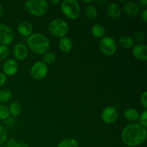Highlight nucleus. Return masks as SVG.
Here are the masks:
<instances>
[{
  "label": "nucleus",
  "instance_id": "nucleus-1",
  "mask_svg": "<svg viewBox=\"0 0 147 147\" xmlns=\"http://www.w3.org/2000/svg\"><path fill=\"white\" fill-rule=\"evenodd\" d=\"M146 128L139 123H134L123 129L121 137L126 146L134 147L142 144L146 141Z\"/></svg>",
  "mask_w": 147,
  "mask_h": 147
},
{
  "label": "nucleus",
  "instance_id": "nucleus-2",
  "mask_svg": "<svg viewBox=\"0 0 147 147\" xmlns=\"http://www.w3.org/2000/svg\"><path fill=\"white\" fill-rule=\"evenodd\" d=\"M28 47L33 53L38 55H45L48 53L50 43L48 38L42 33H33L27 39Z\"/></svg>",
  "mask_w": 147,
  "mask_h": 147
},
{
  "label": "nucleus",
  "instance_id": "nucleus-3",
  "mask_svg": "<svg viewBox=\"0 0 147 147\" xmlns=\"http://www.w3.org/2000/svg\"><path fill=\"white\" fill-rule=\"evenodd\" d=\"M24 8L30 14L41 17L47 12L49 4L45 0H30L24 3Z\"/></svg>",
  "mask_w": 147,
  "mask_h": 147
},
{
  "label": "nucleus",
  "instance_id": "nucleus-4",
  "mask_svg": "<svg viewBox=\"0 0 147 147\" xmlns=\"http://www.w3.org/2000/svg\"><path fill=\"white\" fill-rule=\"evenodd\" d=\"M61 10L65 16L72 20H77L80 14V6L76 0H64L62 1Z\"/></svg>",
  "mask_w": 147,
  "mask_h": 147
},
{
  "label": "nucleus",
  "instance_id": "nucleus-5",
  "mask_svg": "<svg viewBox=\"0 0 147 147\" xmlns=\"http://www.w3.org/2000/svg\"><path fill=\"white\" fill-rule=\"evenodd\" d=\"M49 32L57 37H65L69 30L68 24L62 19H55L50 22L48 26Z\"/></svg>",
  "mask_w": 147,
  "mask_h": 147
},
{
  "label": "nucleus",
  "instance_id": "nucleus-6",
  "mask_svg": "<svg viewBox=\"0 0 147 147\" xmlns=\"http://www.w3.org/2000/svg\"><path fill=\"white\" fill-rule=\"evenodd\" d=\"M99 49L105 55L112 56L116 53L117 44L111 37H104L99 42Z\"/></svg>",
  "mask_w": 147,
  "mask_h": 147
},
{
  "label": "nucleus",
  "instance_id": "nucleus-7",
  "mask_svg": "<svg viewBox=\"0 0 147 147\" xmlns=\"http://www.w3.org/2000/svg\"><path fill=\"white\" fill-rule=\"evenodd\" d=\"M48 67L42 61H37L33 64L30 69V75L35 80H42L47 76Z\"/></svg>",
  "mask_w": 147,
  "mask_h": 147
},
{
  "label": "nucleus",
  "instance_id": "nucleus-8",
  "mask_svg": "<svg viewBox=\"0 0 147 147\" xmlns=\"http://www.w3.org/2000/svg\"><path fill=\"white\" fill-rule=\"evenodd\" d=\"M14 39L13 30L5 24H0V44L7 46L11 44Z\"/></svg>",
  "mask_w": 147,
  "mask_h": 147
},
{
  "label": "nucleus",
  "instance_id": "nucleus-9",
  "mask_svg": "<svg viewBox=\"0 0 147 147\" xmlns=\"http://www.w3.org/2000/svg\"><path fill=\"white\" fill-rule=\"evenodd\" d=\"M101 118L103 121L106 123H113L117 121L119 118V113L116 108L108 106L105 108L101 113Z\"/></svg>",
  "mask_w": 147,
  "mask_h": 147
},
{
  "label": "nucleus",
  "instance_id": "nucleus-10",
  "mask_svg": "<svg viewBox=\"0 0 147 147\" xmlns=\"http://www.w3.org/2000/svg\"><path fill=\"white\" fill-rule=\"evenodd\" d=\"M18 64L14 59H8L4 62L2 66L4 74L8 76H13L18 71Z\"/></svg>",
  "mask_w": 147,
  "mask_h": 147
},
{
  "label": "nucleus",
  "instance_id": "nucleus-11",
  "mask_svg": "<svg viewBox=\"0 0 147 147\" xmlns=\"http://www.w3.org/2000/svg\"><path fill=\"white\" fill-rule=\"evenodd\" d=\"M133 55L137 60L146 61L147 60V46L144 43H139L133 47Z\"/></svg>",
  "mask_w": 147,
  "mask_h": 147
},
{
  "label": "nucleus",
  "instance_id": "nucleus-12",
  "mask_svg": "<svg viewBox=\"0 0 147 147\" xmlns=\"http://www.w3.org/2000/svg\"><path fill=\"white\" fill-rule=\"evenodd\" d=\"M123 11L126 15L131 17H134L139 14L140 11V7L136 2L127 1L123 6Z\"/></svg>",
  "mask_w": 147,
  "mask_h": 147
},
{
  "label": "nucleus",
  "instance_id": "nucleus-13",
  "mask_svg": "<svg viewBox=\"0 0 147 147\" xmlns=\"http://www.w3.org/2000/svg\"><path fill=\"white\" fill-rule=\"evenodd\" d=\"M13 54L17 60H24L28 56V49L25 45L22 43H18L14 46L13 49Z\"/></svg>",
  "mask_w": 147,
  "mask_h": 147
},
{
  "label": "nucleus",
  "instance_id": "nucleus-14",
  "mask_svg": "<svg viewBox=\"0 0 147 147\" xmlns=\"http://www.w3.org/2000/svg\"><path fill=\"white\" fill-rule=\"evenodd\" d=\"M106 13L110 18L113 20H116L121 17V9L120 7L116 3H111L107 6L106 8Z\"/></svg>",
  "mask_w": 147,
  "mask_h": 147
},
{
  "label": "nucleus",
  "instance_id": "nucleus-15",
  "mask_svg": "<svg viewBox=\"0 0 147 147\" xmlns=\"http://www.w3.org/2000/svg\"><path fill=\"white\" fill-rule=\"evenodd\" d=\"M18 32L24 37H30L33 32V27L29 22L24 21L20 22L17 27Z\"/></svg>",
  "mask_w": 147,
  "mask_h": 147
},
{
  "label": "nucleus",
  "instance_id": "nucleus-16",
  "mask_svg": "<svg viewBox=\"0 0 147 147\" xmlns=\"http://www.w3.org/2000/svg\"><path fill=\"white\" fill-rule=\"evenodd\" d=\"M58 46L63 53H69L73 49V42L69 37H63L59 40Z\"/></svg>",
  "mask_w": 147,
  "mask_h": 147
},
{
  "label": "nucleus",
  "instance_id": "nucleus-17",
  "mask_svg": "<svg viewBox=\"0 0 147 147\" xmlns=\"http://www.w3.org/2000/svg\"><path fill=\"white\" fill-rule=\"evenodd\" d=\"M125 119L131 122H134L139 119V113L134 108H128L125 110L124 113Z\"/></svg>",
  "mask_w": 147,
  "mask_h": 147
},
{
  "label": "nucleus",
  "instance_id": "nucleus-18",
  "mask_svg": "<svg viewBox=\"0 0 147 147\" xmlns=\"http://www.w3.org/2000/svg\"><path fill=\"white\" fill-rule=\"evenodd\" d=\"M119 44L123 49H130L134 46V40L130 36H123L119 40Z\"/></svg>",
  "mask_w": 147,
  "mask_h": 147
},
{
  "label": "nucleus",
  "instance_id": "nucleus-19",
  "mask_svg": "<svg viewBox=\"0 0 147 147\" xmlns=\"http://www.w3.org/2000/svg\"><path fill=\"white\" fill-rule=\"evenodd\" d=\"M92 34L96 38H103L106 35V29L101 24H94L91 28Z\"/></svg>",
  "mask_w": 147,
  "mask_h": 147
},
{
  "label": "nucleus",
  "instance_id": "nucleus-20",
  "mask_svg": "<svg viewBox=\"0 0 147 147\" xmlns=\"http://www.w3.org/2000/svg\"><path fill=\"white\" fill-rule=\"evenodd\" d=\"M85 13H86V17L90 20H96L98 16L97 9L96 8L95 6L92 5V4H88L86 7Z\"/></svg>",
  "mask_w": 147,
  "mask_h": 147
},
{
  "label": "nucleus",
  "instance_id": "nucleus-21",
  "mask_svg": "<svg viewBox=\"0 0 147 147\" xmlns=\"http://www.w3.org/2000/svg\"><path fill=\"white\" fill-rule=\"evenodd\" d=\"M22 107L20 103L17 101H14L9 105V111L10 114L12 115L14 117H17L21 113Z\"/></svg>",
  "mask_w": 147,
  "mask_h": 147
},
{
  "label": "nucleus",
  "instance_id": "nucleus-22",
  "mask_svg": "<svg viewBox=\"0 0 147 147\" xmlns=\"http://www.w3.org/2000/svg\"><path fill=\"white\" fill-rule=\"evenodd\" d=\"M57 147H78V144L76 139L67 138L61 141Z\"/></svg>",
  "mask_w": 147,
  "mask_h": 147
},
{
  "label": "nucleus",
  "instance_id": "nucleus-23",
  "mask_svg": "<svg viewBox=\"0 0 147 147\" xmlns=\"http://www.w3.org/2000/svg\"><path fill=\"white\" fill-rule=\"evenodd\" d=\"M11 92L7 89L0 90V103H7L11 98Z\"/></svg>",
  "mask_w": 147,
  "mask_h": 147
},
{
  "label": "nucleus",
  "instance_id": "nucleus-24",
  "mask_svg": "<svg viewBox=\"0 0 147 147\" xmlns=\"http://www.w3.org/2000/svg\"><path fill=\"white\" fill-rule=\"evenodd\" d=\"M56 60V55L53 53H45L43 55L42 62L45 64H52Z\"/></svg>",
  "mask_w": 147,
  "mask_h": 147
},
{
  "label": "nucleus",
  "instance_id": "nucleus-25",
  "mask_svg": "<svg viewBox=\"0 0 147 147\" xmlns=\"http://www.w3.org/2000/svg\"><path fill=\"white\" fill-rule=\"evenodd\" d=\"M9 114L10 113L9 111V108L5 105L0 104V119L4 120V119H8Z\"/></svg>",
  "mask_w": 147,
  "mask_h": 147
},
{
  "label": "nucleus",
  "instance_id": "nucleus-26",
  "mask_svg": "<svg viewBox=\"0 0 147 147\" xmlns=\"http://www.w3.org/2000/svg\"><path fill=\"white\" fill-rule=\"evenodd\" d=\"M9 55V49L7 46L0 45V61L4 60Z\"/></svg>",
  "mask_w": 147,
  "mask_h": 147
},
{
  "label": "nucleus",
  "instance_id": "nucleus-27",
  "mask_svg": "<svg viewBox=\"0 0 147 147\" xmlns=\"http://www.w3.org/2000/svg\"><path fill=\"white\" fill-rule=\"evenodd\" d=\"M145 39V34L144 32L142 31H137L134 34V40L136 41V42H138V44L139 43H142V42L144 41Z\"/></svg>",
  "mask_w": 147,
  "mask_h": 147
},
{
  "label": "nucleus",
  "instance_id": "nucleus-28",
  "mask_svg": "<svg viewBox=\"0 0 147 147\" xmlns=\"http://www.w3.org/2000/svg\"><path fill=\"white\" fill-rule=\"evenodd\" d=\"M139 124L142 125L144 128L147 127V111L145 110L139 117Z\"/></svg>",
  "mask_w": 147,
  "mask_h": 147
},
{
  "label": "nucleus",
  "instance_id": "nucleus-29",
  "mask_svg": "<svg viewBox=\"0 0 147 147\" xmlns=\"http://www.w3.org/2000/svg\"><path fill=\"white\" fill-rule=\"evenodd\" d=\"M7 132L3 126H0V146L3 144L7 141Z\"/></svg>",
  "mask_w": 147,
  "mask_h": 147
},
{
  "label": "nucleus",
  "instance_id": "nucleus-30",
  "mask_svg": "<svg viewBox=\"0 0 147 147\" xmlns=\"http://www.w3.org/2000/svg\"><path fill=\"white\" fill-rule=\"evenodd\" d=\"M140 101L141 104L143 106V107L145 109H147V92H144L143 94L141 96L140 98Z\"/></svg>",
  "mask_w": 147,
  "mask_h": 147
},
{
  "label": "nucleus",
  "instance_id": "nucleus-31",
  "mask_svg": "<svg viewBox=\"0 0 147 147\" xmlns=\"http://www.w3.org/2000/svg\"><path fill=\"white\" fill-rule=\"evenodd\" d=\"M7 82V76L3 73H0V87L4 86Z\"/></svg>",
  "mask_w": 147,
  "mask_h": 147
},
{
  "label": "nucleus",
  "instance_id": "nucleus-32",
  "mask_svg": "<svg viewBox=\"0 0 147 147\" xmlns=\"http://www.w3.org/2000/svg\"><path fill=\"white\" fill-rule=\"evenodd\" d=\"M17 142H16L15 139H9L7 142V147H14V145L16 144Z\"/></svg>",
  "mask_w": 147,
  "mask_h": 147
},
{
  "label": "nucleus",
  "instance_id": "nucleus-33",
  "mask_svg": "<svg viewBox=\"0 0 147 147\" xmlns=\"http://www.w3.org/2000/svg\"><path fill=\"white\" fill-rule=\"evenodd\" d=\"M141 17L143 20V21L144 22H147V9H144L143 11H142V14H141Z\"/></svg>",
  "mask_w": 147,
  "mask_h": 147
},
{
  "label": "nucleus",
  "instance_id": "nucleus-34",
  "mask_svg": "<svg viewBox=\"0 0 147 147\" xmlns=\"http://www.w3.org/2000/svg\"><path fill=\"white\" fill-rule=\"evenodd\" d=\"M137 4L139 7H142L144 8H146L147 6V0H139Z\"/></svg>",
  "mask_w": 147,
  "mask_h": 147
},
{
  "label": "nucleus",
  "instance_id": "nucleus-35",
  "mask_svg": "<svg viewBox=\"0 0 147 147\" xmlns=\"http://www.w3.org/2000/svg\"><path fill=\"white\" fill-rule=\"evenodd\" d=\"M14 147H29V146H27V144L24 143V142H17Z\"/></svg>",
  "mask_w": 147,
  "mask_h": 147
},
{
  "label": "nucleus",
  "instance_id": "nucleus-36",
  "mask_svg": "<svg viewBox=\"0 0 147 147\" xmlns=\"http://www.w3.org/2000/svg\"><path fill=\"white\" fill-rule=\"evenodd\" d=\"M96 3H97L99 6H102V7L107 5L108 4L107 1H106V0H98V1H96Z\"/></svg>",
  "mask_w": 147,
  "mask_h": 147
},
{
  "label": "nucleus",
  "instance_id": "nucleus-37",
  "mask_svg": "<svg viewBox=\"0 0 147 147\" xmlns=\"http://www.w3.org/2000/svg\"><path fill=\"white\" fill-rule=\"evenodd\" d=\"M4 8H3L2 5H1V4H0V18H1L2 17V16L4 15Z\"/></svg>",
  "mask_w": 147,
  "mask_h": 147
},
{
  "label": "nucleus",
  "instance_id": "nucleus-38",
  "mask_svg": "<svg viewBox=\"0 0 147 147\" xmlns=\"http://www.w3.org/2000/svg\"><path fill=\"white\" fill-rule=\"evenodd\" d=\"M50 3H51V4H58L59 3H60V0H52V1H50Z\"/></svg>",
  "mask_w": 147,
  "mask_h": 147
},
{
  "label": "nucleus",
  "instance_id": "nucleus-39",
  "mask_svg": "<svg viewBox=\"0 0 147 147\" xmlns=\"http://www.w3.org/2000/svg\"><path fill=\"white\" fill-rule=\"evenodd\" d=\"M83 1V3H86V4H88V3H90L92 2V0H88V1Z\"/></svg>",
  "mask_w": 147,
  "mask_h": 147
},
{
  "label": "nucleus",
  "instance_id": "nucleus-40",
  "mask_svg": "<svg viewBox=\"0 0 147 147\" xmlns=\"http://www.w3.org/2000/svg\"><path fill=\"white\" fill-rule=\"evenodd\" d=\"M0 147H7V146H0Z\"/></svg>",
  "mask_w": 147,
  "mask_h": 147
}]
</instances>
